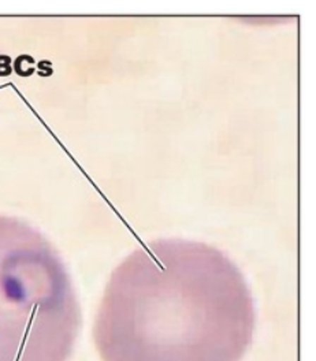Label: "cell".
I'll return each mask as SVG.
<instances>
[{
	"label": "cell",
	"mask_w": 316,
	"mask_h": 361,
	"mask_svg": "<svg viewBox=\"0 0 316 361\" xmlns=\"http://www.w3.org/2000/svg\"><path fill=\"white\" fill-rule=\"evenodd\" d=\"M80 327L56 249L35 227L0 215V361H68Z\"/></svg>",
	"instance_id": "7a4b0ae2"
},
{
	"label": "cell",
	"mask_w": 316,
	"mask_h": 361,
	"mask_svg": "<svg viewBox=\"0 0 316 361\" xmlns=\"http://www.w3.org/2000/svg\"><path fill=\"white\" fill-rule=\"evenodd\" d=\"M255 322L248 283L224 252L159 240L113 271L93 339L103 361H241Z\"/></svg>",
	"instance_id": "6da1fadb"
}]
</instances>
